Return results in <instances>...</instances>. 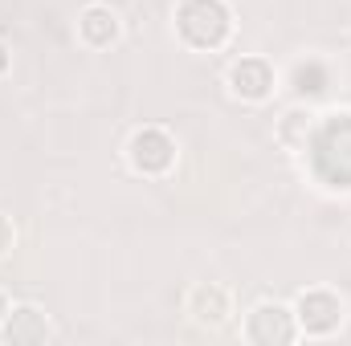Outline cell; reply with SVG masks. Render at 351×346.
Returning a JSON list of instances; mask_svg holds the SVG:
<instances>
[{
	"instance_id": "obj_11",
	"label": "cell",
	"mask_w": 351,
	"mask_h": 346,
	"mask_svg": "<svg viewBox=\"0 0 351 346\" xmlns=\"http://www.w3.org/2000/svg\"><path fill=\"white\" fill-rule=\"evenodd\" d=\"M8 74H12V45L0 37V82H4Z\"/></svg>"
},
{
	"instance_id": "obj_8",
	"label": "cell",
	"mask_w": 351,
	"mask_h": 346,
	"mask_svg": "<svg viewBox=\"0 0 351 346\" xmlns=\"http://www.w3.org/2000/svg\"><path fill=\"white\" fill-rule=\"evenodd\" d=\"M58 338L53 318L37 306V302H16L12 314L0 326V346H45Z\"/></svg>"
},
{
	"instance_id": "obj_2",
	"label": "cell",
	"mask_w": 351,
	"mask_h": 346,
	"mask_svg": "<svg viewBox=\"0 0 351 346\" xmlns=\"http://www.w3.org/2000/svg\"><path fill=\"white\" fill-rule=\"evenodd\" d=\"M123 163L139 179H168L180 168V139L160 122H143L123 143Z\"/></svg>"
},
{
	"instance_id": "obj_6",
	"label": "cell",
	"mask_w": 351,
	"mask_h": 346,
	"mask_svg": "<svg viewBox=\"0 0 351 346\" xmlns=\"http://www.w3.org/2000/svg\"><path fill=\"white\" fill-rule=\"evenodd\" d=\"M184 318H188V326H196V330H204V334H221V330L237 318L233 289L221 285V281H196V285L184 293Z\"/></svg>"
},
{
	"instance_id": "obj_9",
	"label": "cell",
	"mask_w": 351,
	"mask_h": 346,
	"mask_svg": "<svg viewBox=\"0 0 351 346\" xmlns=\"http://www.w3.org/2000/svg\"><path fill=\"white\" fill-rule=\"evenodd\" d=\"M315 127H319V110H311V106H290L282 118H278V143L286 147V151H306V143H311V135H315Z\"/></svg>"
},
{
	"instance_id": "obj_5",
	"label": "cell",
	"mask_w": 351,
	"mask_h": 346,
	"mask_svg": "<svg viewBox=\"0 0 351 346\" xmlns=\"http://www.w3.org/2000/svg\"><path fill=\"white\" fill-rule=\"evenodd\" d=\"M302 334L294 322V306L282 297H258L241 318V343L250 346H290Z\"/></svg>"
},
{
	"instance_id": "obj_12",
	"label": "cell",
	"mask_w": 351,
	"mask_h": 346,
	"mask_svg": "<svg viewBox=\"0 0 351 346\" xmlns=\"http://www.w3.org/2000/svg\"><path fill=\"white\" fill-rule=\"evenodd\" d=\"M12 306H16V302H12V293H8V289L0 285V326H4V318L12 314Z\"/></svg>"
},
{
	"instance_id": "obj_3",
	"label": "cell",
	"mask_w": 351,
	"mask_h": 346,
	"mask_svg": "<svg viewBox=\"0 0 351 346\" xmlns=\"http://www.w3.org/2000/svg\"><path fill=\"white\" fill-rule=\"evenodd\" d=\"M290 306H294V322H298V334L302 338L323 343V338H335L348 326V297L335 285H323V281L302 285L290 297Z\"/></svg>"
},
{
	"instance_id": "obj_10",
	"label": "cell",
	"mask_w": 351,
	"mask_h": 346,
	"mask_svg": "<svg viewBox=\"0 0 351 346\" xmlns=\"http://www.w3.org/2000/svg\"><path fill=\"white\" fill-rule=\"evenodd\" d=\"M16 241H21V232H16L12 216H4V212H0V261H4L8 253H12V249H16Z\"/></svg>"
},
{
	"instance_id": "obj_1",
	"label": "cell",
	"mask_w": 351,
	"mask_h": 346,
	"mask_svg": "<svg viewBox=\"0 0 351 346\" xmlns=\"http://www.w3.org/2000/svg\"><path fill=\"white\" fill-rule=\"evenodd\" d=\"M172 37L188 53H225L237 37V8L229 0H176Z\"/></svg>"
},
{
	"instance_id": "obj_4",
	"label": "cell",
	"mask_w": 351,
	"mask_h": 346,
	"mask_svg": "<svg viewBox=\"0 0 351 346\" xmlns=\"http://www.w3.org/2000/svg\"><path fill=\"white\" fill-rule=\"evenodd\" d=\"M282 90V70L265 53H241L225 66V94L241 106H265Z\"/></svg>"
},
{
	"instance_id": "obj_7",
	"label": "cell",
	"mask_w": 351,
	"mask_h": 346,
	"mask_svg": "<svg viewBox=\"0 0 351 346\" xmlns=\"http://www.w3.org/2000/svg\"><path fill=\"white\" fill-rule=\"evenodd\" d=\"M74 37H78V45L86 53H106V49H114L127 37V21H123V12L114 4L86 0L78 8V16H74Z\"/></svg>"
}]
</instances>
